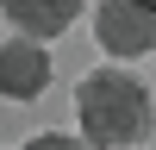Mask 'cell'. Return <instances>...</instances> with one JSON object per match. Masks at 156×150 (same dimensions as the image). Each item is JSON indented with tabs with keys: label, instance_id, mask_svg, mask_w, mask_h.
<instances>
[{
	"label": "cell",
	"instance_id": "cell-5",
	"mask_svg": "<svg viewBox=\"0 0 156 150\" xmlns=\"http://www.w3.org/2000/svg\"><path fill=\"white\" fill-rule=\"evenodd\" d=\"M19 150H87V144H81L75 131H37L31 144H19Z\"/></svg>",
	"mask_w": 156,
	"mask_h": 150
},
{
	"label": "cell",
	"instance_id": "cell-2",
	"mask_svg": "<svg viewBox=\"0 0 156 150\" xmlns=\"http://www.w3.org/2000/svg\"><path fill=\"white\" fill-rule=\"evenodd\" d=\"M94 38L112 62H131L156 50V12L144 0H94Z\"/></svg>",
	"mask_w": 156,
	"mask_h": 150
},
{
	"label": "cell",
	"instance_id": "cell-6",
	"mask_svg": "<svg viewBox=\"0 0 156 150\" xmlns=\"http://www.w3.org/2000/svg\"><path fill=\"white\" fill-rule=\"evenodd\" d=\"M144 6H150V12H156V0H144Z\"/></svg>",
	"mask_w": 156,
	"mask_h": 150
},
{
	"label": "cell",
	"instance_id": "cell-3",
	"mask_svg": "<svg viewBox=\"0 0 156 150\" xmlns=\"http://www.w3.org/2000/svg\"><path fill=\"white\" fill-rule=\"evenodd\" d=\"M50 88V50L37 38H0V100H37Z\"/></svg>",
	"mask_w": 156,
	"mask_h": 150
},
{
	"label": "cell",
	"instance_id": "cell-7",
	"mask_svg": "<svg viewBox=\"0 0 156 150\" xmlns=\"http://www.w3.org/2000/svg\"><path fill=\"white\" fill-rule=\"evenodd\" d=\"M150 144H156V131H150Z\"/></svg>",
	"mask_w": 156,
	"mask_h": 150
},
{
	"label": "cell",
	"instance_id": "cell-1",
	"mask_svg": "<svg viewBox=\"0 0 156 150\" xmlns=\"http://www.w3.org/2000/svg\"><path fill=\"white\" fill-rule=\"evenodd\" d=\"M75 119H81V144L87 150H137L156 131L150 88L137 81L125 62H106V69L81 75V88H75Z\"/></svg>",
	"mask_w": 156,
	"mask_h": 150
},
{
	"label": "cell",
	"instance_id": "cell-4",
	"mask_svg": "<svg viewBox=\"0 0 156 150\" xmlns=\"http://www.w3.org/2000/svg\"><path fill=\"white\" fill-rule=\"evenodd\" d=\"M0 12L19 25V38L50 44V38H62L75 19H81V0H0Z\"/></svg>",
	"mask_w": 156,
	"mask_h": 150
}]
</instances>
